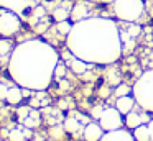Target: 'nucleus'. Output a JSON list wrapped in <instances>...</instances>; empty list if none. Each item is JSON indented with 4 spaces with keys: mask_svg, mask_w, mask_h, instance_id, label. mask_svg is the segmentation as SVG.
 <instances>
[{
    "mask_svg": "<svg viewBox=\"0 0 153 141\" xmlns=\"http://www.w3.org/2000/svg\"><path fill=\"white\" fill-rule=\"evenodd\" d=\"M68 49L89 64H110L122 52L120 31L110 20H82L68 35Z\"/></svg>",
    "mask_w": 153,
    "mask_h": 141,
    "instance_id": "obj_1",
    "label": "nucleus"
},
{
    "mask_svg": "<svg viewBox=\"0 0 153 141\" xmlns=\"http://www.w3.org/2000/svg\"><path fill=\"white\" fill-rule=\"evenodd\" d=\"M58 62L59 56L53 46L41 39H30L13 48L8 74L22 89L41 92L51 84Z\"/></svg>",
    "mask_w": 153,
    "mask_h": 141,
    "instance_id": "obj_2",
    "label": "nucleus"
},
{
    "mask_svg": "<svg viewBox=\"0 0 153 141\" xmlns=\"http://www.w3.org/2000/svg\"><path fill=\"white\" fill-rule=\"evenodd\" d=\"M133 97L140 107L153 113V71L145 72L137 80L133 87Z\"/></svg>",
    "mask_w": 153,
    "mask_h": 141,
    "instance_id": "obj_3",
    "label": "nucleus"
},
{
    "mask_svg": "<svg viewBox=\"0 0 153 141\" xmlns=\"http://www.w3.org/2000/svg\"><path fill=\"white\" fill-rule=\"evenodd\" d=\"M114 12L117 18L127 23H135V20L143 15V2L142 0H115Z\"/></svg>",
    "mask_w": 153,
    "mask_h": 141,
    "instance_id": "obj_4",
    "label": "nucleus"
},
{
    "mask_svg": "<svg viewBox=\"0 0 153 141\" xmlns=\"http://www.w3.org/2000/svg\"><path fill=\"white\" fill-rule=\"evenodd\" d=\"M20 18L15 12L7 8L0 10V36L2 38H12L20 31Z\"/></svg>",
    "mask_w": 153,
    "mask_h": 141,
    "instance_id": "obj_5",
    "label": "nucleus"
},
{
    "mask_svg": "<svg viewBox=\"0 0 153 141\" xmlns=\"http://www.w3.org/2000/svg\"><path fill=\"white\" fill-rule=\"evenodd\" d=\"M122 117L123 115L115 107H105L99 118V125L104 128V131H114L122 128Z\"/></svg>",
    "mask_w": 153,
    "mask_h": 141,
    "instance_id": "obj_6",
    "label": "nucleus"
},
{
    "mask_svg": "<svg viewBox=\"0 0 153 141\" xmlns=\"http://www.w3.org/2000/svg\"><path fill=\"white\" fill-rule=\"evenodd\" d=\"M150 120H152V118H150L148 111H146L145 108H142V110H132L128 115H125V125L130 130H135L140 125H146Z\"/></svg>",
    "mask_w": 153,
    "mask_h": 141,
    "instance_id": "obj_7",
    "label": "nucleus"
},
{
    "mask_svg": "<svg viewBox=\"0 0 153 141\" xmlns=\"http://www.w3.org/2000/svg\"><path fill=\"white\" fill-rule=\"evenodd\" d=\"M82 136L86 141H100V138L104 136V128L100 126L99 123H94V121H89V123L84 126Z\"/></svg>",
    "mask_w": 153,
    "mask_h": 141,
    "instance_id": "obj_8",
    "label": "nucleus"
},
{
    "mask_svg": "<svg viewBox=\"0 0 153 141\" xmlns=\"http://www.w3.org/2000/svg\"><path fill=\"white\" fill-rule=\"evenodd\" d=\"M82 121L89 123V121H87V118L81 117V115H76V117H68V118H64L63 126H64V130H66V133L74 134V133H77V131H84Z\"/></svg>",
    "mask_w": 153,
    "mask_h": 141,
    "instance_id": "obj_9",
    "label": "nucleus"
},
{
    "mask_svg": "<svg viewBox=\"0 0 153 141\" xmlns=\"http://www.w3.org/2000/svg\"><path fill=\"white\" fill-rule=\"evenodd\" d=\"M100 141H137L133 138V133H128L127 130H114V131H105Z\"/></svg>",
    "mask_w": 153,
    "mask_h": 141,
    "instance_id": "obj_10",
    "label": "nucleus"
},
{
    "mask_svg": "<svg viewBox=\"0 0 153 141\" xmlns=\"http://www.w3.org/2000/svg\"><path fill=\"white\" fill-rule=\"evenodd\" d=\"M89 7V3L87 2H77L76 5L71 8V16L69 18L73 20V21H82V20H87V16H89L91 13V8H87Z\"/></svg>",
    "mask_w": 153,
    "mask_h": 141,
    "instance_id": "obj_11",
    "label": "nucleus"
},
{
    "mask_svg": "<svg viewBox=\"0 0 153 141\" xmlns=\"http://www.w3.org/2000/svg\"><path fill=\"white\" fill-rule=\"evenodd\" d=\"M135 97H132V95H123V97H119L115 102V108L120 111V113L125 117V115H128L130 111L133 110V107H135Z\"/></svg>",
    "mask_w": 153,
    "mask_h": 141,
    "instance_id": "obj_12",
    "label": "nucleus"
},
{
    "mask_svg": "<svg viewBox=\"0 0 153 141\" xmlns=\"http://www.w3.org/2000/svg\"><path fill=\"white\" fill-rule=\"evenodd\" d=\"M23 100V90H22L20 85H12L10 89H8V94H7V98H5V102L10 105H18L20 102Z\"/></svg>",
    "mask_w": 153,
    "mask_h": 141,
    "instance_id": "obj_13",
    "label": "nucleus"
},
{
    "mask_svg": "<svg viewBox=\"0 0 153 141\" xmlns=\"http://www.w3.org/2000/svg\"><path fill=\"white\" fill-rule=\"evenodd\" d=\"M68 64H69L71 71H73L74 74H84V72L87 71V67H89V62L76 58L74 54H73V58H71V61H68Z\"/></svg>",
    "mask_w": 153,
    "mask_h": 141,
    "instance_id": "obj_14",
    "label": "nucleus"
},
{
    "mask_svg": "<svg viewBox=\"0 0 153 141\" xmlns=\"http://www.w3.org/2000/svg\"><path fill=\"white\" fill-rule=\"evenodd\" d=\"M40 121H41L40 111H38V110H33V108H31L30 115H28V117L25 118V120L22 121V123H23V126H25V128H36L38 125H40Z\"/></svg>",
    "mask_w": 153,
    "mask_h": 141,
    "instance_id": "obj_15",
    "label": "nucleus"
},
{
    "mask_svg": "<svg viewBox=\"0 0 153 141\" xmlns=\"http://www.w3.org/2000/svg\"><path fill=\"white\" fill-rule=\"evenodd\" d=\"M0 5L4 8L12 10V12L17 13V12H22L27 3H25V0H0Z\"/></svg>",
    "mask_w": 153,
    "mask_h": 141,
    "instance_id": "obj_16",
    "label": "nucleus"
},
{
    "mask_svg": "<svg viewBox=\"0 0 153 141\" xmlns=\"http://www.w3.org/2000/svg\"><path fill=\"white\" fill-rule=\"evenodd\" d=\"M133 138L137 141H152L150 138V130H148V123L146 125H140L133 130Z\"/></svg>",
    "mask_w": 153,
    "mask_h": 141,
    "instance_id": "obj_17",
    "label": "nucleus"
},
{
    "mask_svg": "<svg viewBox=\"0 0 153 141\" xmlns=\"http://www.w3.org/2000/svg\"><path fill=\"white\" fill-rule=\"evenodd\" d=\"M71 16V8L69 7H56L54 8V12H53V18L56 20V23L58 21H64V20H68Z\"/></svg>",
    "mask_w": 153,
    "mask_h": 141,
    "instance_id": "obj_18",
    "label": "nucleus"
},
{
    "mask_svg": "<svg viewBox=\"0 0 153 141\" xmlns=\"http://www.w3.org/2000/svg\"><path fill=\"white\" fill-rule=\"evenodd\" d=\"M28 131L27 130H20V128H13V130H10V133H8V141H27L28 138Z\"/></svg>",
    "mask_w": 153,
    "mask_h": 141,
    "instance_id": "obj_19",
    "label": "nucleus"
},
{
    "mask_svg": "<svg viewBox=\"0 0 153 141\" xmlns=\"http://www.w3.org/2000/svg\"><path fill=\"white\" fill-rule=\"evenodd\" d=\"M64 134H66V130H64V126H61V125H53V126L50 128V136H53L54 140H63Z\"/></svg>",
    "mask_w": 153,
    "mask_h": 141,
    "instance_id": "obj_20",
    "label": "nucleus"
},
{
    "mask_svg": "<svg viewBox=\"0 0 153 141\" xmlns=\"http://www.w3.org/2000/svg\"><path fill=\"white\" fill-rule=\"evenodd\" d=\"M13 51V46H12V43L8 41V38H2L0 39V56H5L8 54V52Z\"/></svg>",
    "mask_w": 153,
    "mask_h": 141,
    "instance_id": "obj_21",
    "label": "nucleus"
},
{
    "mask_svg": "<svg viewBox=\"0 0 153 141\" xmlns=\"http://www.w3.org/2000/svg\"><path fill=\"white\" fill-rule=\"evenodd\" d=\"M56 30L61 33V35H66L68 36V35H69V31L73 30V25H71L68 20H64V21H58L56 23Z\"/></svg>",
    "mask_w": 153,
    "mask_h": 141,
    "instance_id": "obj_22",
    "label": "nucleus"
},
{
    "mask_svg": "<svg viewBox=\"0 0 153 141\" xmlns=\"http://www.w3.org/2000/svg\"><path fill=\"white\" fill-rule=\"evenodd\" d=\"M130 92H133V89L127 87V85H122V84H120L119 87L115 89V95H117V98H119V97H123V95H130Z\"/></svg>",
    "mask_w": 153,
    "mask_h": 141,
    "instance_id": "obj_23",
    "label": "nucleus"
},
{
    "mask_svg": "<svg viewBox=\"0 0 153 141\" xmlns=\"http://www.w3.org/2000/svg\"><path fill=\"white\" fill-rule=\"evenodd\" d=\"M30 111H31V107H20V108L17 110L18 120H20V121H23L25 118H27L28 115H30Z\"/></svg>",
    "mask_w": 153,
    "mask_h": 141,
    "instance_id": "obj_24",
    "label": "nucleus"
},
{
    "mask_svg": "<svg viewBox=\"0 0 153 141\" xmlns=\"http://www.w3.org/2000/svg\"><path fill=\"white\" fill-rule=\"evenodd\" d=\"M64 72H66V67H64V66L61 64V62H58L56 69H54V77H56V79L64 77Z\"/></svg>",
    "mask_w": 153,
    "mask_h": 141,
    "instance_id": "obj_25",
    "label": "nucleus"
},
{
    "mask_svg": "<svg viewBox=\"0 0 153 141\" xmlns=\"http://www.w3.org/2000/svg\"><path fill=\"white\" fill-rule=\"evenodd\" d=\"M8 85L7 84H0V100H5L7 98V94H8Z\"/></svg>",
    "mask_w": 153,
    "mask_h": 141,
    "instance_id": "obj_26",
    "label": "nucleus"
},
{
    "mask_svg": "<svg viewBox=\"0 0 153 141\" xmlns=\"http://www.w3.org/2000/svg\"><path fill=\"white\" fill-rule=\"evenodd\" d=\"M102 111H104V108L102 107H94L92 108V111H91V115H92L96 120H99L100 118V115H102Z\"/></svg>",
    "mask_w": 153,
    "mask_h": 141,
    "instance_id": "obj_27",
    "label": "nucleus"
},
{
    "mask_svg": "<svg viewBox=\"0 0 153 141\" xmlns=\"http://www.w3.org/2000/svg\"><path fill=\"white\" fill-rule=\"evenodd\" d=\"M148 130H150V138H152V141H153V118L148 121Z\"/></svg>",
    "mask_w": 153,
    "mask_h": 141,
    "instance_id": "obj_28",
    "label": "nucleus"
},
{
    "mask_svg": "<svg viewBox=\"0 0 153 141\" xmlns=\"http://www.w3.org/2000/svg\"><path fill=\"white\" fill-rule=\"evenodd\" d=\"M91 2H100V3H114L115 0H91Z\"/></svg>",
    "mask_w": 153,
    "mask_h": 141,
    "instance_id": "obj_29",
    "label": "nucleus"
}]
</instances>
